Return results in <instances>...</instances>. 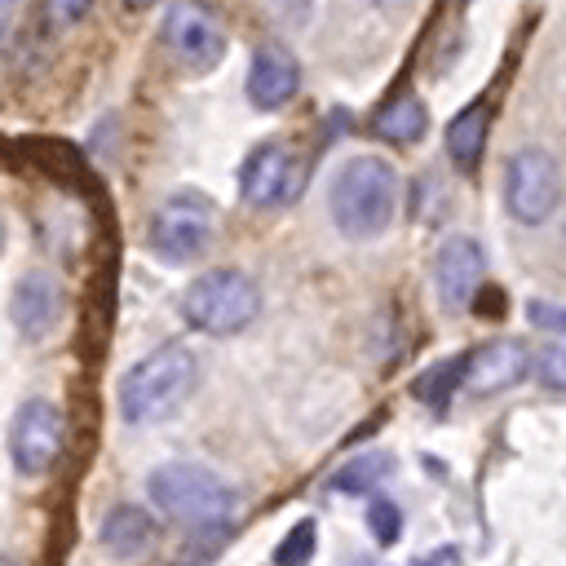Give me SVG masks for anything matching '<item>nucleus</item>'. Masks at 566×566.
I'll return each instance as SVG.
<instances>
[{
  "mask_svg": "<svg viewBox=\"0 0 566 566\" xmlns=\"http://www.w3.org/2000/svg\"><path fill=\"white\" fill-rule=\"evenodd\" d=\"M146 491H150V504L164 517H172L177 526H190L199 535L221 531L239 509V500L226 486V478H217L208 464H195V460L159 464L146 478Z\"/></svg>",
  "mask_w": 566,
  "mask_h": 566,
  "instance_id": "nucleus-1",
  "label": "nucleus"
},
{
  "mask_svg": "<svg viewBox=\"0 0 566 566\" xmlns=\"http://www.w3.org/2000/svg\"><path fill=\"white\" fill-rule=\"evenodd\" d=\"M332 221L349 239H376L394 221L398 203V172L380 155H354L336 168L332 181Z\"/></svg>",
  "mask_w": 566,
  "mask_h": 566,
  "instance_id": "nucleus-2",
  "label": "nucleus"
},
{
  "mask_svg": "<svg viewBox=\"0 0 566 566\" xmlns=\"http://www.w3.org/2000/svg\"><path fill=\"white\" fill-rule=\"evenodd\" d=\"M195 354L186 345H159L155 354H146L142 363H133L119 380V416L128 424H150L164 420L168 411H177L186 402V394L195 389Z\"/></svg>",
  "mask_w": 566,
  "mask_h": 566,
  "instance_id": "nucleus-3",
  "label": "nucleus"
},
{
  "mask_svg": "<svg viewBox=\"0 0 566 566\" xmlns=\"http://www.w3.org/2000/svg\"><path fill=\"white\" fill-rule=\"evenodd\" d=\"M181 314L208 336H230L261 314V292L243 270H208L186 287Z\"/></svg>",
  "mask_w": 566,
  "mask_h": 566,
  "instance_id": "nucleus-4",
  "label": "nucleus"
},
{
  "mask_svg": "<svg viewBox=\"0 0 566 566\" xmlns=\"http://www.w3.org/2000/svg\"><path fill=\"white\" fill-rule=\"evenodd\" d=\"M504 203L522 226H539L562 203V168L548 150L526 146L504 168Z\"/></svg>",
  "mask_w": 566,
  "mask_h": 566,
  "instance_id": "nucleus-5",
  "label": "nucleus"
},
{
  "mask_svg": "<svg viewBox=\"0 0 566 566\" xmlns=\"http://www.w3.org/2000/svg\"><path fill=\"white\" fill-rule=\"evenodd\" d=\"M212 226H217V217H212V203L208 199H199V195H172V199H164L155 208V217L146 226V243L164 261H190V256H199L208 248Z\"/></svg>",
  "mask_w": 566,
  "mask_h": 566,
  "instance_id": "nucleus-6",
  "label": "nucleus"
},
{
  "mask_svg": "<svg viewBox=\"0 0 566 566\" xmlns=\"http://www.w3.org/2000/svg\"><path fill=\"white\" fill-rule=\"evenodd\" d=\"M164 40H168L172 57L195 75L212 71L226 53V27L203 0H177L164 18Z\"/></svg>",
  "mask_w": 566,
  "mask_h": 566,
  "instance_id": "nucleus-7",
  "label": "nucleus"
},
{
  "mask_svg": "<svg viewBox=\"0 0 566 566\" xmlns=\"http://www.w3.org/2000/svg\"><path fill=\"white\" fill-rule=\"evenodd\" d=\"M66 420L49 398H27L9 424V455L22 478H40L62 451Z\"/></svg>",
  "mask_w": 566,
  "mask_h": 566,
  "instance_id": "nucleus-8",
  "label": "nucleus"
},
{
  "mask_svg": "<svg viewBox=\"0 0 566 566\" xmlns=\"http://www.w3.org/2000/svg\"><path fill=\"white\" fill-rule=\"evenodd\" d=\"M239 190L252 208H279L287 199H296L301 190V164L292 159V150L283 142H265L248 155L243 172H239Z\"/></svg>",
  "mask_w": 566,
  "mask_h": 566,
  "instance_id": "nucleus-9",
  "label": "nucleus"
},
{
  "mask_svg": "<svg viewBox=\"0 0 566 566\" xmlns=\"http://www.w3.org/2000/svg\"><path fill=\"white\" fill-rule=\"evenodd\" d=\"M482 274H486V256L478 248V239L469 234H451L442 248H438V261H433V287H438V301L447 310H464L478 287H482Z\"/></svg>",
  "mask_w": 566,
  "mask_h": 566,
  "instance_id": "nucleus-10",
  "label": "nucleus"
},
{
  "mask_svg": "<svg viewBox=\"0 0 566 566\" xmlns=\"http://www.w3.org/2000/svg\"><path fill=\"white\" fill-rule=\"evenodd\" d=\"M296 88H301V62L292 57V49L279 40L256 44L252 66H248V102L261 111H274L283 102H292Z\"/></svg>",
  "mask_w": 566,
  "mask_h": 566,
  "instance_id": "nucleus-11",
  "label": "nucleus"
},
{
  "mask_svg": "<svg viewBox=\"0 0 566 566\" xmlns=\"http://www.w3.org/2000/svg\"><path fill=\"white\" fill-rule=\"evenodd\" d=\"M526 371H531V354L522 340H486L478 354H469L464 389L486 398V394H500V389L526 380Z\"/></svg>",
  "mask_w": 566,
  "mask_h": 566,
  "instance_id": "nucleus-12",
  "label": "nucleus"
},
{
  "mask_svg": "<svg viewBox=\"0 0 566 566\" xmlns=\"http://www.w3.org/2000/svg\"><path fill=\"white\" fill-rule=\"evenodd\" d=\"M9 310H13V327H18L27 340H44V336L53 332L57 314H62V292H57L53 274L31 270V274L13 287Z\"/></svg>",
  "mask_w": 566,
  "mask_h": 566,
  "instance_id": "nucleus-13",
  "label": "nucleus"
},
{
  "mask_svg": "<svg viewBox=\"0 0 566 566\" xmlns=\"http://www.w3.org/2000/svg\"><path fill=\"white\" fill-rule=\"evenodd\" d=\"M486 124H491V111L486 102H473L464 106L451 124H447V155L460 172H473L478 159H482V146H486Z\"/></svg>",
  "mask_w": 566,
  "mask_h": 566,
  "instance_id": "nucleus-14",
  "label": "nucleus"
},
{
  "mask_svg": "<svg viewBox=\"0 0 566 566\" xmlns=\"http://www.w3.org/2000/svg\"><path fill=\"white\" fill-rule=\"evenodd\" d=\"M150 539H155V522H150L137 504H115V509L106 513V522H102V544H106L111 553H119V557L142 553Z\"/></svg>",
  "mask_w": 566,
  "mask_h": 566,
  "instance_id": "nucleus-15",
  "label": "nucleus"
},
{
  "mask_svg": "<svg viewBox=\"0 0 566 566\" xmlns=\"http://www.w3.org/2000/svg\"><path fill=\"white\" fill-rule=\"evenodd\" d=\"M424 128H429V115H424V102L420 97H394V102H385L380 111H376V119H371V133L376 137H385V142H420L424 137Z\"/></svg>",
  "mask_w": 566,
  "mask_h": 566,
  "instance_id": "nucleus-16",
  "label": "nucleus"
},
{
  "mask_svg": "<svg viewBox=\"0 0 566 566\" xmlns=\"http://www.w3.org/2000/svg\"><path fill=\"white\" fill-rule=\"evenodd\" d=\"M389 473H394V455L367 451V455H354L349 464H340V469L332 473V491H340V495H363V491L380 486Z\"/></svg>",
  "mask_w": 566,
  "mask_h": 566,
  "instance_id": "nucleus-17",
  "label": "nucleus"
},
{
  "mask_svg": "<svg viewBox=\"0 0 566 566\" xmlns=\"http://www.w3.org/2000/svg\"><path fill=\"white\" fill-rule=\"evenodd\" d=\"M464 367H469V354H460V358H447V363L429 367V371L416 380V398H420V402H429V407H442V402L455 394V385H464Z\"/></svg>",
  "mask_w": 566,
  "mask_h": 566,
  "instance_id": "nucleus-18",
  "label": "nucleus"
},
{
  "mask_svg": "<svg viewBox=\"0 0 566 566\" xmlns=\"http://www.w3.org/2000/svg\"><path fill=\"white\" fill-rule=\"evenodd\" d=\"M314 548H318V526H314V517H301V522L274 544V562H279V566H310Z\"/></svg>",
  "mask_w": 566,
  "mask_h": 566,
  "instance_id": "nucleus-19",
  "label": "nucleus"
},
{
  "mask_svg": "<svg viewBox=\"0 0 566 566\" xmlns=\"http://www.w3.org/2000/svg\"><path fill=\"white\" fill-rule=\"evenodd\" d=\"M367 522H371V535H376L380 544H394V539H398V531H402V513H398V504H394V500H371Z\"/></svg>",
  "mask_w": 566,
  "mask_h": 566,
  "instance_id": "nucleus-20",
  "label": "nucleus"
},
{
  "mask_svg": "<svg viewBox=\"0 0 566 566\" xmlns=\"http://www.w3.org/2000/svg\"><path fill=\"white\" fill-rule=\"evenodd\" d=\"M539 385L566 394V345H553L539 354Z\"/></svg>",
  "mask_w": 566,
  "mask_h": 566,
  "instance_id": "nucleus-21",
  "label": "nucleus"
},
{
  "mask_svg": "<svg viewBox=\"0 0 566 566\" xmlns=\"http://www.w3.org/2000/svg\"><path fill=\"white\" fill-rule=\"evenodd\" d=\"M531 323L544 327V332H566V305H548V301H531L526 305Z\"/></svg>",
  "mask_w": 566,
  "mask_h": 566,
  "instance_id": "nucleus-22",
  "label": "nucleus"
},
{
  "mask_svg": "<svg viewBox=\"0 0 566 566\" xmlns=\"http://www.w3.org/2000/svg\"><path fill=\"white\" fill-rule=\"evenodd\" d=\"M88 4H93V0H44L49 18H53L57 27H71V22H80V18L88 13Z\"/></svg>",
  "mask_w": 566,
  "mask_h": 566,
  "instance_id": "nucleus-23",
  "label": "nucleus"
},
{
  "mask_svg": "<svg viewBox=\"0 0 566 566\" xmlns=\"http://www.w3.org/2000/svg\"><path fill=\"white\" fill-rule=\"evenodd\" d=\"M124 4H133V9H146V4H155V0H124Z\"/></svg>",
  "mask_w": 566,
  "mask_h": 566,
  "instance_id": "nucleus-24",
  "label": "nucleus"
},
{
  "mask_svg": "<svg viewBox=\"0 0 566 566\" xmlns=\"http://www.w3.org/2000/svg\"><path fill=\"white\" fill-rule=\"evenodd\" d=\"M0 248H4V226H0Z\"/></svg>",
  "mask_w": 566,
  "mask_h": 566,
  "instance_id": "nucleus-25",
  "label": "nucleus"
}]
</instances>
